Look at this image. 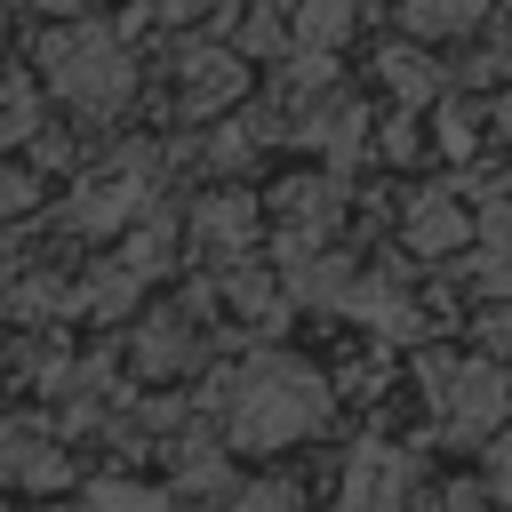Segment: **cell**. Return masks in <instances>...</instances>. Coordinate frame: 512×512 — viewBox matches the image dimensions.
Returning a JSON list of instances; mask_svg holds the SVG:
<instances>
[{
  "label": "cell",
  "mask_w": 512,
  "mask_h": 512,
  "mask_svg": "<svg viewBox=\"0 0 512 512\" xmlns=\"http://www.w3.org/2000/svg\"><path fill=\"white\" fill-rule=\"evenodd\" d=\"M272 40H280V8H256L248 32H240V48H272Z\"/></svg>",
  "instance_id": "cell-18"
},
{
  "label": "cell",
  "mask_w": 512,
  "mask_h": 512,
  "mask_svg": "<svg viewBox=\"0 0 512 512\" xmlns=\"http://www.w3.org/2000/svg\"><path fill=\"white\" fill-rule=\"evenodd\" d=\"M464 208L448 200V192H424L416 208H408V240H416V256H448V248H464Z\"/></svg>",
  "instance_id": "cell-8"
},
{
  "label": "cell",
  "mask_w": 512,
  "mask_h": 512,
  "mask_svg": "<svg viewBox=\"0 0 512 512\" xmlns=\"http://www.w3.org/2000/svg\"><path fill=\"white\" fill-rule=\"evenodd\" d=\"M176 80H184V104L192 112H216V104H232L248 88V64L232 48H184L176 56Z\"/></svg>",
  "instance_id": "cell-5"
},
{
  "label": "cell",
  "mask_w": 512,
  "mask_h": 512,
  "mask_svg": "<svg viewBox=\"0 0 512 512\" xmlns=\"http://www.w3.org/2000/svg\"><path fill=\"white\" fill-rule=\"evenodd\" d=\"M496 0H400V24L416 40H456V32H480Z\"/></svg>",
  "instance_id": "cell-7"
},
{
  "label": "cell",
  "mask_w": 512,
  "mask_h": 512,
  "mask_svg": "<svg viewBox=\"0 0 512 512\" xmlns=\"http://www.w3.org/2000/svg\"><path fill=\"white\" fill-rule=\"evenodd\" d=\"M88 512H176V496L168 488H136V480H96Z\"/></svg>",
  "instance_id": "cell-12"
},
{
  "label": "cell",
  "mask_w": 512,
  "mask_h": 512,
  "mask_svg": "<svg viewBox=\"0 0 512 512\" xmlns=\"http://www.w3.org/2000/svg\"><path fill=\"white\" fill-rule=\"evenodd\" d=\"M160 24H200V16H216V8H232V0H144Z\"/></svg>",
  "instance_id": "cell-17"
},
{
  "label": "cell",
  "mask_w": 512,
  "mask_h": 512,
  "mask_svg": "<svg viewBox=\"0 0 512 512\" xmlns=\"http://www.w3.org/2000/svg\"><path fill=\"white\" fill-rule=\"evenodd\" d=\"M408 504V456H392L384 440H368V448H352V464H344V496H336V512H400Z\"/></svg>",
  "instance_id": "cell-4"
},
{
  "label": "cell",
  "mask_w": 512,
  "mask_h": 512,
  "mask_svg": "<svg viewBox=\"0 0 512 512\" xmlns=\"http://www.w3.org/2000/svg\"><path fill=\"white\" fill-rule=\"evenodd\" d=\"M472 288H480V296H512V232H496V240L472 256Z\"/></svg>",
  "instance_id": "cell-13"
},
{
  "label": "cell",
  "mask_w": 512,
  "mask_h": 512,
  "mask_svg": "<svg viewBox=\"0 0 512 512\" xmlns=\"http://www.w3.org/2000/svg\"><path fill=\"white\" fill-rule=\"evenodd\" d=\"M216 416L240 448H288L328 424V384L288 352H256L216 384Z\"/></svg>",
  "instance_id": "cell-1"
},
{
  "label": "cell",
  "mask_w": 512,
  "mask_h": 512,
  "mask_svg": "<svg viewBox=\"0 0 512 512\" xmlns=\"http://www.w3.org/2000/svg\"><path fill=\"white\" fill-rule=\"evenodd\" d=\"M384 80H392L400 104H432V96H440V64L416 56V48H392V56H384Z\"/></svg>",
  "instance_id": "cell-11"
},
{
  "label": "cell",
  "mask_w": 512,
  "mask_h": 512,
  "mask_svg": "<svg viewBox=\"0 0 512 512\" xmlns=\"http://www.w3.org/2000/svg\"><path fill=\"white\" fill-rule=\"evenodd\" d=\"M232 512H296V488L288 480H256V488L232 496Z\"/></svg>",
  "instance_id": "cell-15"
},
{
  "label": "cell",
  "mask_w": 512,
  "mask_h": 512,
  "mask_svg": "<svg viewBox=\"0 0 512 512\" xmlns=\"http://www.w3.org/2000/svg\"><path fill=\"white\" fill-rule=\"evenodd\" d=\"M192 240H200V256H240V248L256 240V208H248V192H216V200H200Z\"/></svg>",
  "instance_id": "cell-6"
},
{
  "label": "cell",
  "mask_w": 512,
  "mask_h": 512,
  "mask_svg": "<svg viewBox=\"0 0 512 512\" xmlns=\"http://www.w3.org/2000/svg\"><path fill=\"white\" fill-rule=\"evenodd\" d=\"M432 512H480V488H448V496H440Z\"/></svg>",
  "instance_id": "cell-20"
},
{
  "label": "cell",
  "mask_w": 512,
  "mask_h": 512,
  "mask_svg": "<svg viewBox=\"0 0 512 512\" xmlns=\"http://www.w3.org/2000/svg\"><path fill=\"white\" fill-rule=\"evenodd\" d=\"M24 200H32V184H24V176H8V168H0V216H16V208H24Z\"/></svg>",
  "instance_id": "cell-19"
},
{
  "label": "cell",
  "mask_w": 512,
  "mask_h": 512,
  "mask_svg": "<svg viewBox=\"0 0 512 512\" xmlns=\"http://www.w3.org/2000/svg\"><path fill=\"white\" fill-rule=\"evenodd\" d=\"M488 336H496V352H512V320H488Z\"/></svg>",
  "instance_id": "cell-21"
},
{
  "label": "cell",
  "mask_w": 512,
  "mask_h": 512,
  "mask_svg": "<svg viewBox=\"0 0 512 512\" xmlns=\"http://www.w3.org/2000/svg\"><path fill=\"white\" fill-rule=\"evenodd\" d=\"M128 208H144V192H136L128 176H112V184H88V200L72 208V224H80V232H112Z\"/></svg>",
  "instance_id": "cell-10"
},
{
  "label": "cell",
  "mask_w": 512,
  "mask_h": 512,
  "mask_svg": "<svg viewBox=\"0 0 512 512\" xmlns=\"http://www.w3.org/2000/svg\"><path fill=\"white\" fill-rule=\"evenodd\" d=\"M416 376H424V400H432V416H440L448 440H488L512 416V376L496 360H440L432 352Z\"/></svg>",
  "instance_id": "cell-3"
},
{
  "label": "cell",
  "mask_w": 512,
  "mask_h": 512,
  "mask_svg": "<svg viewBox=\"0 0 512 512\" xmlns=\"http://www.w3.org/2000/svg\"><path fill=\"white\" fill-rule=\"evenodd\" d=\"M488 496H504V504H512V432H496V440H488Z\"/></svg>",
  "instance_id": "cell-16"
},
{
  "label": "cell",
  "mask_w": 512,
  "mask_h": 512,
  "mask_svg": "<svg viewBox=\"0 0 512 512\" xmlns=\"http://www.w3.org/2000/svg\"><path fill=\"white\" fill-rule=\"evenodd\" d=\"M352 24H360V0H296V16H288L296 48H328V56L352 40Z\"/></svg>",
  "instance_id": "cell-9"
},
{
  "label": "cell",
  "mask_w": 512,
  "mask_h": 512,
  "mask_svg": "<svg viewBox=\"0 0 512 512\" xmlns=\"http://www.w3.org/2000/svg\"><path fill=\"white\" fill-rule=\"evenodd\" d=\"M184 360H192L184 328H144V368H184Z\"/></svg>",
  "instance_id": "cell-14"
},
{
  "label": "cell",
  "mask_w": 512,
  "mask_h": 512,
  "mask_svg": "<svg viewBox=\"0 0 512 512\" xmlns=\"http://www.w3.org/2000/svg\"><path fill=\"white\" fill-rule=\"evenodd\" d=\"M40 72L48 88L80 112V120H112L128 96H136V56L112 24H64L40 40Z\"/></svg>",
  "instance_id": "cell-2"
},
{
  "label": "cell",
  "mask_w": 512,
  "mask_h": 512,
  "mask_svg": "<svg viewBox=\"0 0 512 512\" xmlns=\"http://www.w3.org/2000/svg\"><path fill=\"white\" fill-rule=\"evenodd\" d=\"M496 128H504V144H512V104H504V112H496Z\"/></svg>",
  "instance_id": "cell-22"
}]
</instances>
